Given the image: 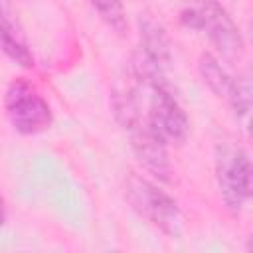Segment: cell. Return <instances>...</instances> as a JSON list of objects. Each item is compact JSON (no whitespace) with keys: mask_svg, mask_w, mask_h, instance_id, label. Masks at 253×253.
Wrapping results in <instances>:
<instances>
[{"mask_svg":"<svg viewBox=\"0 0 253 253\" xmlns=\"http://www.w3.org/2000/svg\"><path fill=\"white\" fill-rule=\"evenodd\" d=\"M125 196L130 208L148 223L170 237L182 233V211L178 202L148 178L130 172L125 180Z\"/></svg>","mask_w":253,"mask_h":253,"instance_id":"obj_1","label":"cell"},{"mask_svg":"<svg viewBox=\"0 0 253 253\" xmlns=\"http://www.w3.org/2000/svg\"><path fill=\"white\" fill-rule=\"evenodd\" d=\"M4 109L10 125L20 134H38L51 125V107L34 83L24 77L14 79L4 95Z\"/></svg>","mask_w":253,"mask_h":253,"instance_id":"obj_2","label":"cell"},{"mask_svg":"<svg viewBox=\"0 0 253 253\" xmlns=\"http://www.w3.org/2000/svg\"><path fill=\"white\" fill-rule=\"evenodd\" d=\"M148 95V111L144 113L146 125L166 142V144H182L190 132V121L180 101L172 93L166 77L142 87Z\"/></svg>","mask_w":253,"mask_h":253,"instance_id":"obj_3","label":"cell"},{"mask_svg":"<svg viewBox=\"0 0 253 253\" xmlns=\"http://www.w3.org/2000/svg\"><path fill=\"white\" fill-rule=\"evenodd\" d=\"M221 200L231 213H239L251 196V162L241 146H223L215 158Z\"/></svg>","mask_w":253,"mask_h":253,"instance_id":"obj_4","label":"cell"},{"mask_svg":"<svg viewBox=\"0 0 253 253\" xmlns=\"http://www.w3.org/2000/svg\"><path fill=\"white\" fill-rule=\"evenodd\" d=\"M202 12V30L208 34L215 49L225 59H235L243 51V38L239 28L225 12V8L215 0H204L200 4Z\"/></svg>","mask_w":253,"mask_h":253,"instance_id":"obj_5","label":"cell"},{"mask_svg":"<svg viewBox=\"0 0 253 253\" xmlns=\"http://www.w3.org/2000/svg\"><path fill=\"white\" fill-rule=\"evenodd\" d=\"M130 146L138 160V164L156 180L170 182L172 178V164L168 158V144L142 121L140 125L128 130Z\"/></svg>","mask_w":253,"mask_h":253,"instance_id":"obj_6","label":"cell"},{"mask_svg":"<svg viewBox=\"0 0 253 253\" xmlns=\"http://www.w3.org/2000/svg\"><path fill=\"white\" fill-rule=\"evenodd\" d=\"M138 32H140V51L148 59H152L158 67L166 69L172 59V47L164 26L158 20H154L150 14H140Z\"/></svg>","mask_w":253,"mask_h":253,"instance_id":"obj_7","label":"cell"},{"mask_svg":"<svg viewBox=\"0 0 253 253\" xmlns=\"http://www.w3.org/2000/svg\"><path fill=\"white\" fill-rule=\"evenodd\" d=\"M0 49L18 65L34 67V55L30 53L20 30L16 28L14 20L10 18L8 10L0 4Z\"/></svg>","mask_w":253,"mask_h":253,"instance_id":"obj_8","label":"cell"},{"mask_svg":"<svg viewBox=\"0 0 253 253\" xmlns=\"http://www.w3.org/2000/svg\"><path fill=\"white\" fill-rule=\"evenodd\" d=\"M198 69H200V75H202L204 83L208 85V89H210L215 97H227L233 79H231L229 73L221 67V63H219L217 57H213L211 53H204V55L200 57Z\"/></svg>","mask_w":253,"mask_h":253,"instance_id":"obj_9","label":"cell"},{"mask_svg":"<svg viewBox=\"0 0 253 253\" xmlns=\"http://www.w3.org/2000/svg\"><path fill=\"white\" fill-rule=\"evenodd\" d=\"M227 99H229V105H231L235 117L241 121H247L249 111H251V81L247 75H241L231 81Z\"/></svg>","mask_w":253,"mask_h":253,"instance_id":"obj_10","label":"cell"},{"mask_svg":"<svg viewBox=\"0 0 253 253\" xmlns=\"http://www.w3.org/2000/svg\"><path fill=\"white\" fill-rule=\"evenodd\" d=\"M91 6L97 10L99 18L115 32L123 34L126 30V14L123 0H89Z\"/></svg>","mask_w":253,"mask_h":253,"instance_id":"obj_11","label":"cell"},{"mask_svg":"<svg viewBox=\"0 0 253 253\" xmlns=\"http://www.w3.org/2000/svg\"><path fill=\"white\" fill-rule=\"evenodd\" d=\"M180 20L190 30H202V12H200V6H190V8L182 10L180 12Z\"/></svg>","mask_w":253,"mask_h":253,"instance_id":"obj_12","label":"cell"},{"mask_svg":"<svg viewBox=\"0 0 253 253\" xmlns=\"http://www.w3.org/2000/svg\"><path fill=\"white\" fill-rule=\"evenodd\" d=\"M6 221V202H4V196L0 194V227L4 225Z\"/></svg>","mask_w":253,"mask_h":253,"instance_id":"obj_13","label":"cell"},{"mask_svg":"<svg viewBox=\"0 0 253 253\" xmlns=\"http://www.w3.org/2000/svg\"><path fill=\"white\" fill-rule=\"evenodd\" d=\"M215 2H219V0H215Z\"/></svg>","mask_w":253,"mask_h":253,"instance_id":"obj_14","label":"cell"}]
</instances>
